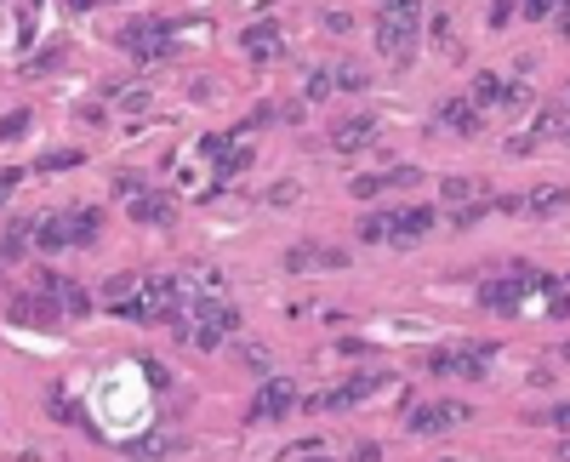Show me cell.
Masks as SVG:
<instances>
[{"mask_svg":"<svg viewBox=\"0 0 570 462\" xmlns=\"http://www.w3.org/2000/svg\"><path fill=\"white\" fill-rule=\"evenodd\" d=\"M531 423H548V428H570V405H553V411H531Z\"/></svg>","mask_w":570,"mask_h":462,"instance_id":"cell-22","label":"cell"},{"mask_svg":"<svg viewBox=\"0 0 570 462\" xmlns=\"http://www.w3.org/2000/svg\"><path fill=\"white\" fill-rule=\"evenodd\" d=\"M6 315H12V325H58V320H69V315H63V303H58L51 291H40V297H29V291H12Z\"/></svg>","mask_w":570,"mask_h":462,"instance_id":"cell-6","label":"cell"},{"mask_svg":"<svg viewBox=\"0 0 570 462\" xmlns=\"http://www.w3.org/2000/svg\"><path fill=\"white\" fill-rule=\"evenodd\" d=\"M473 188H479L473 178H445V200H468Z\"/></svg>","mask_w":570,"mask_h":462,"instance_id":"cell-24","label":"cell"},{"mask_svg":"<svg viewBox=\"0 0 570 462\" xmlns=\"http://www.w3.org/2000/svg\"><path fill=\"white\" fill-rule=\"evenodd\" d=\"M348 188H354L360 200H371V195H383V188H388V178H354V183H348Z\"/></svg>","mask_w":570,"mask_h":462,"instance_id":"cell-25","label":"cell"},{"mask_svg":"<svg viewBox=\"0 0 570 462\" xmlns=\"http://www.w3.org/2000/svg\"><path fill=\"white\" fill-rule=\"evenodd\" d=\"M496 360V343H456V348H439L428 354L423 371L428 377H485V365Z\"/></svg>","mask_w":570,"mask_h":462,"instance_id":"cell-3","label":"cell"},{"mask_svg":"<svg viewBox=\"0 0 570 462\" xmlns=\"http://www.w3.org/2000/svg\"><path fill=\"white\" fill-rule=\"evenodd\" d=\"M519 92L525 86H513V80H502V75H473L468 98L479 103V108H508V103H519Z\"/></svg>","mask_w":570,"mask_h":462,"instance_id":"cell-10","label":"cell"},{"mask_svg":"<svg viewBox=\"0 0 570 462\" xmlns=\"http://www.w3.org/2000/svg\"><path fill=\"white\" fill-rule=\"evenodd\" d=\"M268 200H274V206H291V200H297V183H274V188H268Z\"/></svg>","mask_w":570,"mask_h":462,"instance_id":"cell-27","label":"cell"},{"mask_svg":"<svg viewBox=\"0 0 570 462\" xmlns=\"http://www.w3.org/2000/svg\"><path fill=\"white\" fill-rule=\"evenodd\" d=\"M291 405H297L291 377H263V388L251 400V423H280V417H291Z\"/></svg>","mask_w":570,"mask_h":462,"instance_id":"cell-5","label":"cell"},{"mask_svg":"<svg viewBox=\"0 0 570 462\" xmlns=\"http://www.w3.org/2000/svg\"><path fill=\"white\" fill-rule=\"evenodd\" d=\"M35 246L40 251H63L69 246V223H63V217H46V223L35 228Z\"/></svg>","mask_w":570,"mask_h":462,"instance_id":"cell-16","label":"cell"},{"mask_svg":"<svg viewBox=\"0 0 570 462\" xmlns=\"http://www.w3.org/2000/svg\"><path fill=\"white\" fill-rule=\"evenodd\" d=\"M383 383H388L383 371H365V377H348L343 388H331V394H314V400H308L303 411H320V405H331V411H348V405H360L365 394H376V388H383Z\"/></svg>","mask_w":570,"mask_h":462,"instance_id":"cell-7","label":"cell"},{"mask_svg":"<svg viewBox=\"0 0 570 462\" xmlns=\"http://www.w3.org/2000/svg\"><path fill=\"white\" fill-rule=\"evenodd\" d=\"M559 354H565V360H570V343H559Z\"/></svg>","mask_w":570,"mask_h":462,"instance_id":"cell-33","label":"cell"},{"mask_svg":"<svg viewBox=\"0 0 570 462\" xmlns=\"http://www.w3.org/2000/svg\"><path fill=\"white\" fill-rule=\"evenodd\" d=\"M63 223H69V246H91V240H98L103 211L98 206H80V211H63Z\"/></svg>","mask_w":570,"mask_h":462,"instance_id":"cell-15","label":"cell"},{"mask_svg":"<svg viewBox=\"0 0 570 462\" xmlns=\"http://www.w3.org/2000/svg\"><path fill=\"white\" fill-rule=\"evenodd\" d=\"M371 131H376L371 115H348V120H336V126H331V148H365V143H371Z\"/></svg>","mask_w":570,"mask_h":462,"instance_id":"cell-13","label":"cell"},{"mask_svg":"<svg viewBox=\"0 0 570 462\" xmlns=\"http://www.w3.org/2000/svg\"><path fill=\"white\" fill-rule=\"evenodd\" d=\"M331 86H336V63H320V69H308V80H303V98H331Z\"/></svg>","mask_w":570,"mask_h":462,"instance_id":"cell-17","label":"cell"},{"mask_svg":"<svg viewBox=\"0 0 570 462\" xmlns=\"http://www.w3.org/2000/svg\"><path fill=\"white\" fill-rule=\"evenodd\" d=\"M439 126H451V131H463V138H473L479 131V103L473 98H451L439 108Z\"/></svg>","mask_w":570,"mask_h":462,"instance_id":"cell-14","label":"cell"},{"mask_svg":"<svg viewBox=\"0 0 570 462\" xmlns=\"http://www.w3.org/2000/svg\"><path fill=\"white\" fill-rule=\"evenodd\" d=\"M553 6H559V0H525V18H548Z\"/></svg>","mask_w":570,"mask_h":462,"instance_id":"cell-29","label":"cell"},{"mask_svg":"<svg viewBox=\"0 0 570 462\" xmlns=\"http://www.w3.org/2000/svg\"><path fill=\"white\" fill-rule=\"evenodd\" d=\"M115 195H120V200H138V195H148V183L138 178V171H120V178H115Z\"/></svg>","mask_w":570,"mask_h":462,"instance_id":"cell-20","label":"cell"},{"mask_svg":"<svg viewBox=\"0 0 570 462\" xmlns=\"http://www.w3.org/2000/svg\"><path fill=\"white\" fill-rule=\"evenodd\" d=\"M565 35H570V0H565Z\"/></svg>","mask_w":570,"mask_h":462,"instance_id":"cell-32","label":"cell"},{"mask_svg":"<svg viewBox=\"0 0 570 462\" xmlns=\"http://www.w3.org/2000/svg\"><path fill=\"white\" fill-rule=\"evenodd\" d=\"M416 29H423V0H383L376 6V52L388 63H411L416 58Z\"/></svg>","mask_w":570,"mask_h":462,"instance_id":"cell-1","label":"cell"},{"mask_svg":"<svg viewBox=\"0 0 570 462\" xmlns=\"http://www.w3.org/2000/svg\"><path fill=\"white\" fill-rule=\"evenodd\" d=\"M69 6H75V12H91V6H98V0H69Z\"/></svg>","mask_w":570,"mask_h":462,"instance_id":"cell-31","label":"cell"},{"mask_svg":"<svg viewBox=\"0 0 570 462\" xmlns=\"http://www.w3.org/2000/svg\"><path fill=\"white\" fill-rule=\"evenodd\" d=\"M40 291L58 297L69 320H86V315H91V291H86V285H75V280H63L58 268H40Z\"/></svg>","mask_w":570,"mask_h":462,"instance_id":"cell-9","label":"cell"},{"mask_svg":"<svg viewBox=\"0 0 570 462\" xmlns=\"http://www.w3.org/2000/svg\"><path fill=\"white\" fill-rule=\"evenodd\" d=\"M23 228H29V223H12V228H6V257H12V263L23 257Z\"/></svg>","mask_w":570,"mask_h":462,"instance_id":"cell-26","label":"cell"},{"mask_svg":"<svg viewBox=\"0 0 570 462\" xmlns=\"http://www.w3.org/2000/svg\"><path fill=\"white\" fill-rule=\"evenodd\" d=\"M456 423H468L463 400H433V405H416V411H411V434H445Z\"/></svg>","mask_w":570,"mask_h":462,"instance_id":"cell-8","label":"cell"},{"mask_svg":"<svg viewBox=\"0 0 570 462\" xmlns=\"http://www.w3.org/2000/svg\"><path fill=\"white\" fill-rule=\"evenodd\" d=\"M485 211H491V206H468V211H456V217H451V223H456V228H473V223H479V217H485Z\"/></svg>","mask_w":570,"mask_h":462,"instance_id":"cell-28","label":"cell"},{"mask_svg":"<svg viewBox=\"0 0 570 462\" xmlns=\"http://www.w3.org/2000/svg\"><path fill=\"white\" fill-rule=\"evenodd\" d=\"M75 160H80V148H58V155L40 160V171H63V166H75Z\"/></svg>","mask_w":570,"mask_h":462,"instance_id":"cell-23","label":"cell"},{"mask_svg":"<svg viewBox=\"0 0 570 462\" xmlns=\"http://www.w3.org/2000/svg\"><path fill=\"white\" fill-rule=\"evenodd\" d=\"M240 46H246L251 63H274L280 58V29H274V23H251V29L240 35Z\"/></svg>","mask_w":570,"mask_h":462,"instance_id":"cell-11","label":"cell"},{"mask_svg":"<svg viewBox=\"0 0 570 462\" xmlns=\"http://www.w3.org/2000/svg\"><path fill=\"white\" fill-rule=\"evenodd\" d=\"M120 46H126L131 58H143V63L171 58V23L166 18H131L126 29H120Z\"/></svg>","mask_w":570,"mask_h":462,"instance_id":"cell-4","label":"cell"},{"mask_svg":"<svg viewBox=\"0 0 570 462\" xmlns=\"http://www.w3.org/2000/svg\"><path fill=\"white\" fill-rule=\"evenodd\" d=\"M336 86H343V92H365V86H371V75H365L360 63H336Z\"/></svg>","mask_w":570,"mask_h":462,"instance_id":"cell-18","label":"cell"},{"mask_svg":"<svg viewBox=\"0 0 570 462\" xmlns=\"http://www.w3.org/2000/svg\"><path fill=\"white\" fill-rule=\"evenodd\" d=\"M513 18V0H496V6H491V23H508Z\"/></svg>","mask_w":570,"mask_h":462,"instance_id":"cell-30","label":"cell"},{"mask_svg":"<svg viewBox=\"0 0 570 462\" xmlns=\"http://www.w3.org/2000/svg\"><path fill=\"white\" fill-rule=\"evenodd\" d=\"M559 120H565V108H559V103L536 108V126H531V138H536V131H559Z\"/></svg>","mask_w":570,"mask_h":462,"instance_id":"cell-21","label":"cell"},{"mask_svg":"<svg viewBox=\"0 0 570 462\" xmlns=\"http://www.w3.org/2000/svg\"><path fill=\"white\" fill-rule=\"evenodd\" d=\"M131 217H138V223H178V200L160 195V188H148V195L131 200Z\"/></svg>","mask_w":570,"mask_h":462,"instance_id":"cell-12","label":"cell"},{"mask_svg":"<svg viewBox=\"0 0 570 462\" xmlns=\"http://www.w3.org/2000/svg\"><path fill=\"white\" fill-rule=\"evenodd\" d=\"M565 200H570V188H548V195H531V211H536V217H548V211H559Z\"/></svg>","mask_w":570,"mask_h":462,"instance_id":"cell-19","label":"cell"},{"mask_svg":"<svg viewBox=\"0 0 570 462\" xmlns=\"http://www.w3.org/2000/svg\"><path fill=\"white\" fill-rule=\"evenodd\" d=\"M553 291V275H508V280H485L479 285V303L485 308H525L536 297Z\"/></svg>","mask_w":570,"mask_h":462,"instance_id":"cell-2","label":"cell"}]
</instances>
